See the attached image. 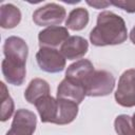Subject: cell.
<instances>
[{
	"label": "cell",
	"mask_w": 135,
	"mask_h": 135,
	"mask_svg": "<svg viewBox=\"0 0 135 135\" xmlns=\"http://www.w3.org/2000/svg\"><path fill=\"white\" fill-rule=\"evenodd\" d=\"M56 96L57 98L71 100L79 104L86 96V93L85 88L81 83L73 81L69 78H64L57 88Z\"/></svg>",
	"instance_id": "10"
},
{
	"label": "cell",
	"mask_w": 135,
	"mask_h": 135,
	"mask_svg": "<svg viewBox=\"0 0 135 135\" xmlns=\"http://www.w3.org/2000/svg\"><path fill=\"white\" fill-rule=\"evenodd\" d=\"M1 84V121H6L8 118H11V116L14 113V100L12 99V97L8 94V91L5 86V84L3 82L0 83Z\"/></svg>",
	"instance_id": "16"
},
{
	"label": "cell",
	"mask_w": 135,
	"mask_h": 135,
	"mask_svg": "<svg viewBox=\"0 0 135 135\" xmlns=\"http://www.w3.org/2000/svg\"><path fill=\"white\" fill-rule=\"evenodd\" d=\"M84 88L86 96H107L111 94L115 88V77L109 71L95 70L94 73L86 80Z\"/></svg>",
	"instance_id": "4"
},
{
	"label": "cell",
	"mask_w": 135,
	"mask_h": 135,
	"mask_svg": "<svg viewBox=\"0 0 135 135\" xmlns=\"http://www.w3.org/2000/svg\"><path fill=\"white\" fill-rule=\"evenodd\" d=\"M37 127V118L34 112L19 109L14 115L11 129L5 135H33Z\"/></svg>",
	"instance_id": "8"
},
{
	"label": "cell",
	"mask_w": 135,
	"mask_h": 135,
	"mask_svg": "<svg viewBox=\"0 0 135 135\" xmlns=\"http://www.w3.org/2000/svg\"><path fill=\"white\" fill-rule=\"evenodd\" d=\"M21 21L20 9L12 4H2L0 7V26L2 28H14Z\"/></svg>",
	"instance_id": "14"
},
{
	"label": "cell",
	"mask_w": 135,
	"mask_h": 135,
	"mask_svg": "<svg viewBox=\"0 0 135 135\" xmlns=\"http://www.w3.org/2000/svg\"><path fill=\"white\" fill-rule=\"evenodd\" d=\"M70 37L69 31L64 26H50L39 32L38 41L40 47H57Z\"/></svg>",
	"instance_id": "9"
},
{
	"label": "cell",
	"mask_w": 135,
	"mask_h": 135,
	"mask_svg": "<svg viewBox=\"0 0 135 135\" xmlns=\"http://www.w3.org/2000/svg\"><path fill=\"white\" fill-rule=\"evenodd\" d=\"M94 65L89 59H79L68 66L65 71V78L81 83L84 86L86 80L94 73Z\"/></svg>",
	"instance_id": "12"
},
{
	"label": "cell",
	"mask_w": 135,
	"mask_h": 135,
	"mask_svg": "<svg viewBox=\"0 0 135 135\" xmlns=\"http://www.w3.org/2000/svg\"><path fill=\"white\" fill-rule=\"evenodd\" d=\"M116 102L124 108L135 107V70L124 71L119 77L115 92Z\"/></svg>",
	"instance_id": "5"
},
{
	"label": "cell",
	"mask_w": 135,
	"mask_h": 135,
	"mask_svg": "<svg viewBox=\"0 0 135 135\" xmlns=\"http://www.w3.org/2000/svg\"><path fill=\"white\" fill-rule=\"evenodd\" d=\"M50 92L51 89L47 81L41 78H34L31 80L26 90L24 91V98L28 103L35 104L36 101L43 96L50 95Z\"/></svg>",
	"instance_id": "13"
},
{
	"label": "cell",
	"mask_w": 135,
	"mask_h": 135,
	"mask_svg": "<svg viewBox=\"0 0 135 135\" xmlns=\"http://www.w3.org/2000/svg\"><path fill=\"white\" fill-rule=\"evenodd\" d=\"M39 68L46 73H59L65 68V58L57 49L40 47L36 54Z\"/></svg>",
	"instance_id": "7"
},
{
	"label": "cell",
	"mask_w": 135,
	"mask_h": 135,
	"mask_svg": "<svg viewBox=\"0 0 135 135\" xmlns=\"http://www.w3.org/2000/svg\"><path fill=\"white\" fill-rule=\"evenodd\" d=\"M41 122L55 124H69L78 115V104L74 101L54 98L51 95L43 96L34 104Z\"/></svg>",
	"instance_id": "3"
},
{
	"label": "cell",
	"mask_w": 135,
	"mask_h": 135,
	"mask_svg": "<svg viewBox=\"0 0 135 135\" xmlns=\"http://www.w3.org/2000/svg\"><path fill=\"white\" fill-rule=\"evenodd\" d=\"M86 3H88L90 6H93V7L96 8V9L105 8V7H108L109 5H111V2H110V1H105V0H93V1L86 0Z\"/></svg>",
	"instance_id": "19"
},
{
	"label": "cell",
	"mask_w": 135,
	"mask_h": 135,
	"mask_svg": "<svg viewBox=\"0 0 135 135\" xmlns=\"http://www.w3.org/2000/svg\"><path fill=\"white\" fill-rule=\"evenodd\" d=\"M114 129L118 135H134L132 117L126 114L118 115L114 120Z\"/></svg>",
	"instance_id": "17"
},
{
	"label": "cell",
	"mask_w": 135,
	"mask_h": 135,
	"mask_svg": "<svg viewBox=\"0 0 135 135\" xmlns=\"http://www.w3.org/2000/svg\"><path fill=\"white\" fill-rule=\"evenodd\" d=\"M128 38V30L122 17L104 11L98 14L96 26L90 33V41L95 46L116 45L123 43Z\"/></svg>",
	"instance_id": "2"
},
{
	"label": "cell",
	"mask_w": 135,
	"mask_h": 135,
	"mask_svg": "<svg viewBox=\"0 0 135 135\" xmlns=\"http://www.w3.org/2000/svg\"><path fill=\"white\" fill-rule=\"evenodd\" d=\"M3 54L1 70L5 80L13 85H21L25 80V63L28 55L26 42L17 36H9L3 44Z\"/></svg>",
	"instance_id": "1"
},
{
	"label": "cell",
	"mask_w": 135,
	"mask_h": 135,
	"mask_svg": "<svg viewBox=\"0 0 135 135\" xmlns=\"http://www.w3.org/2000/svg\"><path fill=\"white\" fill-rule=\"evenodd\" d=\"M89 20L90 16L88 9L84 7H76L69 14L65 21V27L72 31H81L88 25Z\"/></svg>",
	"instance_id": "15"
},
{
	"label": "cell",
	"mask_w": 135,
	"mask_h": 135,
	"mask_svg": "<svg viewBox=\"0 0 135 135\" xmlns=\"http://www.w3.org/2000/svg\"><path fill=\"white\" fill-rule=\"evenodd\" d=\"M132 124H133V130H134V135H135V113L132 116Z\"/></svg>",
	"instance_id": "21"
},
{
	"label": "cell",
	"mask_w": 135,
	"mask_h": 135,
	"mask_svg": "<svg viewBox=\"0 0 135 135\" xmlns=\"http://www.w3.org/2000/svg\"><path fill=\"white\" fill-rule=\"evenodd\" d=\"M110 2L127 13H135V0H112Z\"/></svg>",
	"instance_id": "18"
},
{
	"label": "cell",
	"mask_w": 135,
	"mask_h": 135,
	"mask_svg": "<svg viewBox=\"0 0 135 135\" xmlns=\"http://www.w3.org/2000/svg\"><path fill=\"white\" fill-rule=\"evenodd\" d=\"M66 16L62 5L51 2L37 8L33 14V21L38 26H57L64 21Z\"/></svg>",
	"instance_id": "6"
},
{
	"label": "cell",
	"mask_w": 135,
	"mask_h": 135,
	"mask_svg": "<svg viewBox=\"0 0 135 135\" xmlns=\"http://www.w3.org/2000/svg\"><path fill=\"white\" fill-rule=\"evenodd\" d=\"M130 39H131L132 43L135 45V26L131 30V33H130Z\"/></svg>",
	"instance_id": "20"
},
{
	"label": "cell",
	"mask_w": 135,
	"mask_h": 135,
	"mask_svg": "<svg viewBox=\"0 0 135 135\" xmlns=\"http://www.w3.org/2000/svg\"><path fill=\"white\" fill-rule=\"evenodd\" d=\"M89 50L88 41L81 36H70L60 46V52L68 60L80 59Z\"/></svg>",
	"instance_id": "11"
}]
</instances>
